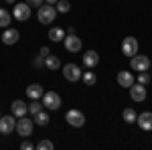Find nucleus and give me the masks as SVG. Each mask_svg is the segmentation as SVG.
Wrapping results in <instances>:
<instances>
[{
    "label": "nucleus",
    "mask_w": 152,
    "mask_h": 150,
    "mask_svg": "<svg viewBox=\"0 0 152 150\" xmlns=\"http://www.w3.org/2000/svg\"><path fill=\"white\" fill-rule=\"evenodd\" d=\"M55 16H57V8H55V4H41V6H39L37 18H39V23H41V24L53 23Z\"/></svg>",
    "instance_id": "1"
},
{
    "label": "nucleus",
    "mask_w": 152,
    "mask_h": 150,
    "mask_svg": "<svg viewBox=\"0 0 152 150\" xmlns=\"http://www.w3.org/2000/svg\"><path fill=\"white\" fill-rule=\"evenodd\" d=\"M33 128H35V122H33V118H18L16 120V132H18V136H23V138H28L31 134H33Z\"/></svg>",
    "instance_id": "2"
},
{
    "label": "nucleus",
    "mask_w": 152,
    "mask_h": 150,
    "mask_svg": "<svg viewBox=\"0 0 152 150\" xmlns=\"http://www.w3.org/2000/svg\"><path fill=\"white\" fill-rule=\"evenodd\" d=\"M41 102L45 105V110H59L61 108V95L57 91H45L43 93V97H41Z\"/></svg>",
    "instance_id": "3"
},
{
    "label": "nucleus",
    "mask_w": 152,
    "mask_h": 150,
    "mask_svg": "<svg viewBox=\"0 0 152 150\" xmlns=\"http://www.w3.org/2000/svg\"><path fill=\"white\" fill-rule=\"evenodd\" d=\"M12 18H16L18 23H24L31 18V6L26 2H14V8H12Z\"/></svg>",
    "instance_id": "4"
},
{
    "label": "nucleus",
    "mask_w": 152,
    "mask_h": 150,
    "mask_svg": "<svg viewBox=\"0 0 152 150\" xmlns=\"http://www.w3.org/2000/svg\"><path fill=\"white\" fill-rule=\"evenodd\" d=\"M130 67H132L134 71H138V73H140V71H148L150 59L146 57V55H138V53H136V55L130 57Z\"/></svg>",
    "instance_id": "5"
},
{
    "label": "nucleus",
    "mask_w": 152,
    "mask_h": 150,
    "mask_svg": "<svg viewBox=\"0 0 152 150\" xmlns=\"http://www.w3.org/2000/svg\"><path fill=\"white\" fill-rule=\"evenodd\" d=\"M63 77L71 83H75V81L81 79V67L79 65H75V63H65V67H63Z\"/></svg>",
    "instance_id": "6"
},
{
    "label": "nucleus",
    "mask_w": 152,
    "mask_h": 150,
    "mask_svg": "<svg viewBox=\"0 0 152 150\" xmlns=\"http://www.w3.org/2000/svg\"><path fill=\"white\" fill-rule=\"evenodd\" d=\"M16 130V118L14 116H0V134L8 136Z\"/></svg>",
    "instance_id": "7"
},
{
    "label": "nucleus",
    "mask_w": 152,
    "mask_h": 150,
    "mask_svg": "<svg viewBox=\"0 0 152 150\" xmlns=\"http://www.w3.org/2000/svg\"><path fill=\"white\" fill-rule=\"evenodd\" d=\"M128 89H130V97H132L136 104L144 102V100H146V95H148V91H146V85H142V83H136V81L130 85Z\"/></svg>",
    "instance_id": "8"
},
{
    "label": "nucleus",
    "mask_w": 152,
    "mask_h": 150,
    "mask_svg": "<svg viewBox=\"0 0 152 150\" xmlns=\"http://www.w3.org/2000/svg\"><path fill=\"white\" fill-rule=\"evenodd\" d=\"M63 45H65V51H69V53H79L83 43H81V39H79L77 35H65Z\"/></svg>",
    "instance_id": "9"
},
{
    "label": "nucleus",
    "mask_w": 152,
    "mask_h": 150,
    "mask_svg": "<svg viewBox=\"0 0 152 150\" xmlns=\"http://www.w3.org/2000/svg\"><path fill=\"white\" fill-rule=\"evenodd\" d=\"M138 41L134 39V37H126L124 41H122V55H126V57H132V55H136L138 53Z\"/></svg>",
    "instance_id": "10"
},
{
    "label": "nucleus",
    "mask_w": 152,
    "mask_h": 150,
    "mask_svg": "<svg viewBox=\"0 0 152 150\" xmlns=\"http://www.w3.org/2000/svg\"><path fill=\"white\" fill-rule=\"evenodd\" d=\"M65 120H67V124L73 128H81L85 124V116L79 112V110H69L67 114H65Z\"/></svg>",
    "instance_id": "11"
},
{
    "label": "nucleus",
    "mask_w": 152,
    "mask_h": 150,
    "mask_svg": "<svg viewBox=\"0 0 152 150\" xmlns=\"http://www.w3.org/2000/svg\"><path fill=\"white\" fill-rule=\"evenodd\" d=\"M18 39H20V35H18L16 29H10V26L4 29V33H2V43L4 45H16Z\"/></svg>",
    "instance_id": "12"
},
{
    "label": "nucleus",
    "mask_w": 152,
    "mask_h": 150,
    "mask_svg": "<svg viewBox=\"0 0 152 150\" xmlns=\"http://www.w3.org/2000/svg\"><path fill=\"white\" fill-rule=\"evenodd\" d=\"M10 112H12L14 118H23V116L28 114V105L24 104L23 100H14V102L10 104Z\"/></svg>",
    "instance_id": "13"
},
{
    "label": "nucleus",
    "mask_w": 152,
    "mask_h": 150,
    "mask_svg": "<svg viewBox=\"0 0 152 150\" xmlns=\"http://www.w3.org/2000/svg\"><path fill=\"white\" fill-rule=\"evenodd\" d=\"M136 124L140 126V130L150 132L152 130V112H144V114H140L138 118H136Z\"/></svg>",
    "instance_id": "14"
},
{
    "label": "nucleus",
    "mask_w": 152,
    "mask_h": 150,
    "mask_svg": "<svg viewBox=\"0 0 152 150\" xmlns=\"http://www.w3.org/2000/svg\"><path fill=\"white\" fill-rule=\"evenodd\" d=\"M97 63H99L97 51H85V53H83V65H85L87 69H94Z\"/></svg>",
    "instance_id": "15"
},
{
    "label": "nucleus",
    "mask_w": 152,
    "mask_h": 150,
    "mask_svg": "<svg viewBox=\"0 0 152 150\" xmlns=\"http://www.w3.org/2000/svg\"><path fill=\"white\" fill-rule=\"evenodd\" d=\"M43 93H45V89H43V85H39V83H31V85L26 87V97H28V100H41Z\"/></svg>",
    "instance_id": "16"
},
{
    "label": "nucleus",
    "mask_w": 152,
    "mask_h": 150,
    "mask_svg": "<svg viewBox=\"0 0 152 150\" xmlns=\"http://www.w3.org/2000/svg\"><path fill=\"white\" fill-rule=\"evenodd\" d=\"M118 83H120V85H122V87H130V85H132V83H134V75H132V73H130V71H120V73H118Z\"/></svg>",
    "instance_id": "17"
},
{
    "label": "nucleus",
    "mask_w": 152,
    "mask_h": 150,
    "mask_svg": "<svg viewBox=\"0 0 152 150\" xmlns=\"http://www.w3.org/2000/svg\"><path fill=\"white\" fill-rule=\"evenodd\" d=\"M49 39H51L53 43H61V41L65 39V31H63L61 26H51V29H49Z\"/></svg>",
    "instance_id": "18"
},
{
    "label": "nucleus",
    "mask_w": 152,
    "mask_h": 150,
    "mask_svg": "<svg viewBox=\"0 0 152 150\" xmlns=\"http://www.w3.org/2000/svg\"><path fill=\"white\" fill-rule=\"evenodd\" d=\"M45 67H47V69H51V71L59 69V67H61V59H59L57 55H53V53H51V55H47V57H45Z\"/></svg>",
    "instance_id": "19"
},
{
    "label": "nucleus",
    "mask_w": 152,
    "mask_h": 150,
    "mask_svg": "<svg viewBox=\"0 0 152 150\" xmlns=\"http://www.w3.org/2000/svg\"><path fill=\"white\" fill-rule=\"evenodd\" d=\"M33 122H35V126H47L49 122H51V118H49V114L45 110H41L39 114L33 116Z\"/></svg>",
    "instance_id": "20"
},
{
    "label": "nucleus",
    "mask_w": 152,
    "mask_h": 150,
    "mask_svg": "<svg viewBox=\"0 0 152 150\" xmlns=\"http://www.w3.org/2000/svg\"><path fill=\"white\" fill-rule=\"evenodd\" d=\"M10 20H12V14L6 10V8H2V6H0V29L10 26Z\"/></svg>",
    "instance_id": "21"
},
{
    "label": "nucleus",
    "mask_w": 152,
    "mask_h": 150,
    "mask_svg": "<svg viewBox=\"0 0 152 150\" xmlns=\"http://www.w3.org/2000/svg\"><path fill=\"white\" fill-rule=\"evenodd\" d=\"M81 81L87 85V87H91V85H95V81H97V77H95L94 71H85V73H81Z\"/></svg>",
    "instance_id": "22"
},
{
    "label": "nucleus",
    "mask_w": 152,
    "mask_h": 150,
    "mask_svg": "<svg viewBox=\"0 0 152 150\" xmlns=\"http://www.w3.org/2000/svg\"><path fill=\"white\" fill-rule=\"evenodd\" d=\"M122 118H124V122H126V124H134V122H136V118H138V114H136L132 108H126V110H124V114H122Z\"/></svg>",
    "instance_id": "23"
},
{
    "label": "nucleus",
    "mask_w": 152,
    "mask_h": 150,
    "mask_svg": "<svg viewBox=\"0 0 152 150\" xmlns=\"http://www.w3.org/2000/svg\"><path fill=\"white\" fill-rule=\"evenodd\" d=\"M41 110H45V105H43V102H39V100H33V102L28 104V114H31V116L39 114Z\"/></svg>",
    "instance_id": "24"
},
{
    "label": "nucleus",
    "mask_w": 152,
    "mask_h": 150,
    "mask_svg": "<svg viewBox=\"0 0 152 150\" xmlns=\"http://www.w3.org/2000/svg\"><path fill=\"white\" fill-rule=\"evenodd\" d=\"M57 12H61V14H67V12L71 10V4L67 2V0H57Z\"/></svg>",
    "instance_id": "25"
},
{
    "label": "nucleus",
    "mask_w": 152,
    "mask_h": 150,
    "mask_svg": "<svg viewBox=\"0 0 152 150\" xmlns=\"http://www.w3.org/2000/svg\"><path fill=\"white\" fill-rule=\"evenodd\" d=\"M35 148H39V150H53V148H55V144H53L51 140L45 138V140H41V142H37Z\"/></svg>",
    "instance_id": "26"
},
{
    "label": "nucleus",
    "mask_w": 152,
    "mask_h": 150,
    "mask_svg": "<svg viewBox=\"0 0 152 150\" xmlns=\"http://www.w3.org/2000/svg\"><path fill=\"white\" fill-rule=\"evenodd\" d=\"M138 83L148 85V83H150V73H148V71H140V73H138Z\"/></svg>",
    "instance_id": "27"
},
{
    "label": "nucleus",
    "mask_w": 152,
    "mask_h": 150,
    "mask_svg": "<svg viewBox=\"0 0 152 150\" xmlns=\"http://www.w3.org/2000/svg\"><path fill=\"white\" fill-rule=\"evenodd\" d=\"M33 67H35V69H43V67H45V57H43V55H37V57L33 59Z\"/></svg>",
    "instance_id": "28"
},
{
    "label": "nucleus",
    "mask_w": 152,
    "mask_h": 150,
    "mask_svg": "<svg viewBox=\"0 0 152 150\" xmlns=\"http://www.w3.org/2000/svg\"><path fill=\"white\" fill-rule=\"evenodd\" d=\"M28 6H35V8H39L41 4H45V0H24Z\"/></svg>",
    "instance_id": "29"
},
{
    "label": "nucleus",
    "mask_w": 152,
    "mask_h": 150,
    "mask_svg": "<svg viewBox=\"0 0 152 150\" xmlns=\"http://www.w3.org/2000/svg\"><path fill=\"white\" fill-rule=\"evenodd\" d=\"M20 148H23V150H33V148H35V144H33L31 140H24L23 144H20Z\"/></svg>",
    "instance_id": "30"
},
{
    "label": "nucleus",
    "mask_w": 152,
    "mask_h": 150,
    "mask_svg": "<svg viewBox=\"0 0 152 150\" xmlns=\"http://www.w3.org/2000/svg\"><path fill=\"white\" fill-rule=\"evenodd\" d=\"M39 55H43V57H47V55H51V51H49V47H41V51H39Z\"/></svg>",
    "instance_id": "31"
},
{
    "label": "nucleus",
    "mask_w": 152,
    "mask_h": 150,
    "mask_svg": "<svg viewBox=\"0 0 152 150\" xmlns=\"http://www.w3.org/2000/svg\"><path fill=\"white\" fill-rule=\"evenodd\" d=\"M47 4H57V0H45Z\"/></svg>",
    "instance_id": "32"
},
{
    "label": "nucleus",
    "mask_w": 152,
    "mask_h": 150,
    "mask_svg": "<svg viewBox=\"0 0 152 150\" xmlns=\"http://www.w3.org/2000/svg\"><path fill=\"white\" fill-rule=\"evenodd\" d=\"M4 2H6V4H14L16 0H4Z\"/></svg>",
    "instance_id": "33"
},
{
    "label": "nucleus",
    "mask_w": 152,
    "mask_h": 150,
    "mask_svg": "<svg viewBox=\"0 0 152 150\" xmlns=\"http://www.w3.org/2000/svg\"><path fill=\"white\" fill-rule=\"evenodd\" d=\"M150 65H152V61H150Z\"/></svg>",
    "instance_id": "34"
},
{
    "label": "nucleus",
    "mask_w": 152,
    "mask_h": 150,
    "mask_svg": "<svg viewBox=\"0 0 152 150\" xmlns=\"http://www.w3.org/2000/svg\"><path fill=\"white\" fill-rule=\"evenodd\" d=\"M0 116H2V114H0Z\"/></svg>",
    "instance_id": "35"
}]
</instances>
